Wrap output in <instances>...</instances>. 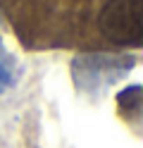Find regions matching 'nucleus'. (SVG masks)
Wrapping results in <instances>:
<instances>
[{
    "label": "nucleus",
    "mask_w": 143,
    "mask_h": 148,
    "mask_svg": "<svg viewBox=\"0 0 143 148\" xmlns=\"http://www.w3.org/2000/svg\"><path fill=\"white\" fill-rule=\"evenodd\" d=\"M98 26L103 36L119 45L141 43V0H107L100 10Z\"/></svg>",
    "instance_id": "obj_1"
},
{
    "label": "nucleus",
    "mask_w": 143,
    "mask_h": 148,
    "mask_svg": "<svg viewBox=\"0 0 143 148\" xmlns=\"http://www.w3.org/2000/svg\"><path fill=\"white\" fill-rule=\"evenodd\" d=\"M138 103H141V88L138 86H131V88L124 91V93H119V105L131 110V112L138 110Z\"/></svg>",
    "instance_id": "obj_2"
},
{
    "label": "nucleus",
    "mask_w": 143,
    "mask_h": 148,
    "mask_svg": "<svg viewBox=\"0 0 143 148\" xmlns=\"http://www.w3.org/2000/svg\"><path fill=\"white\" fill-rule=\"evenodd\" d=\"M10 79H12V74H10V67H7L5 58L0 55V91H3V88L10 84Z\"/></svg>",
    "instance_id": "obj_3"
}]
</instances>
